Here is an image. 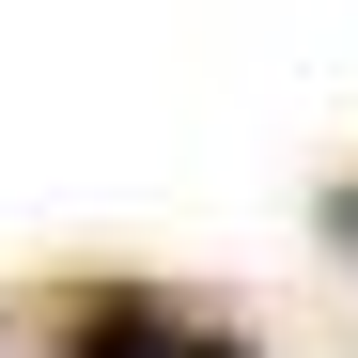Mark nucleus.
I'll list each match as a JSON object with an SVG mask.
<instances>
[{"instance_id": "1", "label": "nucleus", "mask_w": 358, "mask_h": 358, "mask_svg": "<svg viewBox=\"0 0 358 358\" xmlns=\"http://www.w3.org/2000/svg\"><path fill=\"white\" fill-rule=\"evenodd\" d=\"M171 343H187V327H171L141 280H78L63 296V358H171Z\"/></svg>"}, {"instance_id": "2", "label": "nucleus", "mask_w": 358, "mask_h": 358, "mask_svg": "<svg viewBox=\"0 0 358 358\" xmlns=\"http://www.w3.org/2000/svg\"><path fill=\"white\" fill-rule=\"evenodd\" d=\"M171 358H250V343H234V327H218V343H171Z\"/></svg>"}, {"instance_id": "3", "label": "nucleus", "mask_w": 358, "mask_h": 358, "mask_svg": "<svg viewBox=\"0 0 358 358\" xmlns=\"http://www.w3.org/2000/svg\"><path fill=\"white\" fill-rule=\"evenodd\" d=\"M327 234H358V187H343V203H327Z\"/></svg>"}]
</instances>
